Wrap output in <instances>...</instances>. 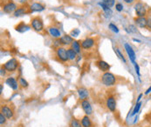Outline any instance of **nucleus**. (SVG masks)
<instances>
[{"label":"nucleus","instance_id":"obj_1","mask_svg":"<svg viewBox=\"0 0 151 127\" xmlns=\"http://www.w3.org/2000/svg\"><path fill=\"white\" fill-rule=\"evenodd\" d=\"M101 81V84L104 86H106V87H112V86L116 85L117 78L112 72L107 71V72H104L102 74Z\"/></svg>","mask_w":151,"mask_h":127},{"label":"nucleus","instance_id":"obj_2","mask_svg":"<svg viewBox=\"0 0 151 127\" xmlns=\"http://www.w3.org/2000/svg\"><path fill=\"white\" fill-rule=\"evenodd\" d=\"M18 4L13 2L12 0H7L4 1L2 4V10L4 13L7 14H11V13H14V11L18 9Z\"/></svg>","mask_w":151,"mask_h":127},{"label":"nucleus","instance_id":"obj_3","mask_svg":"<svg viewBox=\"0 0 151 127\" xmlns=\"http://www.w3.org/2000/svg\"><path fill=\"white\" fill-rule=\"evenodd\" d=\"M2 67L7 71V72H14V71H16L17 70H18V68H19V61L16 59H14V58H12V59H11L10 60H8L7 62H5V63H4L3 65H2Z\"/></svg>","mask_w":151,"mask_h":127},{"label":"nucleus","instance_id":"obj_4","mask_svg":"<svg viewBox=\"0 0 151 127\" xmlns=\"http://www.w3.org/2000/svg\"><path fill=\"white\" fill-rule=\"evenodd\" d=\"M31 27L37 32H42L45 29L43 20L40 17H33L31 19Z\"/></svg>","mask_w":151,"mask_h":127},{"label":"nucleus","instance_id":"obj_5","mask_svg":"<svg viewBox=\"0 0 151 127\" xmlns=\"http://www.w3.org/2000/svg\"><path fill=\"white\" fill-rule=\"evenodd\" d=\"M55 55H56L57 59H59V61H60L62 63H66L67 61H69L68 57H67L66 49L63 46H59V47L56 48Z\"/></svg>","mask_w":151,"mask_h":127},{"label":"nucleus","instance_id":"obj_6","mask_svg":"<svg viewBox=\"0 0 151 127\" xmlns=\"http://www.w3.org/2000/svg\"><path fill=\"white\" fill-rule=\"evenodd\" d=\"M1 113H3L7 118V119H12L15 115V111L11 105L4 104L1 106Z\"/></svg>","mask_w":151,"mask_h":127},{"label":"nucleus","instance_id":"obj_7","mask_svg":"<svg viewBox=\"0 0 151 127\" xmlns=\"http://www.w3.org/2000/svg\"><path fill=\"white\" fill-rule=\"evenodd\" d=\"M134 11L136 17H146L147 15V8L142 2H138L134 4Z\"/></svg>","mask_w":151,"mask_h":127},{"label":"nucleus","instance_id":"obj_8","mask_svg":"<svg viewBox=\"0 0 151 127\" xmlns=\"http://www.w3.org/2000/svg\"><path fill=\"white\" fill-rule=\"evenodd\" d=\"M105 104H106L107 108L111 112H115L117 102H116V98H114V96H108V98H106Z\"/></svg>","mask_w":151,"mask_h":127},{"label":"nucleus","instance_id":"obj_9","mask_svg":"<svg viewBox=\"0 0 151 127\" xmlns=\"http://www.w3.org/2000/svg\"><path fill=\"white\" fill-rule=\"evenodd\" d=\"M47 31H48V34L52 38V39H59L61 38V32H60V30L56 27V26H50L47 28Z\"/></svg>","mask_w":151,"mask_h":127},{"label":"nucleus","instance_id":"obj_10","mask_svg":"<svg viewBox=\"0 0 151 127\" xmlns=\"http://www.w3.org/2000/svg\"><path fill=\"white\" fill-rule=\"evenodd\" d=\"M28 13H31L29 6H27L26 4H23L21 6L18 7V9L14 11L13 15H14V17H21V16H24Z\"/></svg>","mask_w":151,"mask_h":127},{"label":"nucleus","instance_id":"obj_11","mask_svg":"<svg viewBox=\"0 0 151 127\" xmlns=\"http://www.w3.org/2000/svg\"><path fill=\"white\" fill-rule=\"evenodd\" d=\"M81 48L83 50L87 51V50L92 49L94 46V44H95V39L93 38H86L84 40H82L81 42Z\"/></svg>","mask_w":151,"mask_h":127},{"label":"nucleus","instance_id":"obj_12","mask_svg":"<svg viewBox=\"0 0 151 127\" xmlns=\"http://www.w3.org/2000/svg\"><path fill=\"white\" fill-rule=\"evenodd\" d=\"M81 106L83 110V111L85 112L86 115H92L93 114V107L91 106L90 102L87 100V99H85V100H81Z\"/></svg>","mask_w":151,"mask_h":127},{"label":"nucleus","instance_id":"obj_13","mask_svg":"<svg viewBox=\"0 0 151 127\" xmlns=\"http://www.w3.org/2000/svg\"><path fill=\"white\" fill-rule=\"evenodd\" d=\"M5 84L8 85L9 87H11V89H12L13 91H17L19 89V80L14 77L7 78L6 80H5Z\"/></svg>","mask_w":151,"mask_h":127},{"label":"nucleus","instance_id":"obj_14","mask_svg":"<svg viewBox=\"0 0 151 127\" xmlns=\"http://www.w3.org/2000/svg\"><path fill=\"white\" fill-rule=\"evenodd\" d=\"M124 47H125V50H126V52L129 56V60L133 63H135V52L133 50V48L131 47V45H129V44H124Z\"/></svg>","mask_w":151,"mask_h":127},{"label":"nucleus","instance_id":"obj_15","mask_svg":"<svg viewBox=\"0 0 151 127\" xmlns=\"http://www.w3.org/2000/svg\"><path fill=\"white\" fill-rule=\"evenodd\" d=\"M134 23L139 28H147V23H148V19L146 17H136L134 19Z\"/></svg>","mask_w":151,"mask_h":127},{"label":"nucleus","instance_id":"obj_16","mask_svg":"<svg viewBox=\"0 0 151 127\" xmlns=\"http://www.w3.org/2000/svg\"><path fill=\"white\" fill-rule=\"evenodd\" d=\"M29 8H30V12H31V13H32V12H40V11H44V10L45 9V6H44L42 4L37 3V2L32 4L29 6Z\"/></svg>","mask_w":151,"mask_h":127},{"label":"nucleus","instance_id":"obj_17","mask_svg":"<svg viewBox=\"0 0 151 127\" xmlns=\"http://www.w3.org/2000/svg\"><path fill=\"white\" fill-rule=\"evenodd\" d=\"M59 41H60V44H62V45H71L72 43L73 42V38L71 36V35H67L65 34L64 36H61L60 39H59Z\"/></svg>","mask_w":151,"mask_h":127},{"label":"nucleus","instance_id":"obj_18","mask_svg":"<svg viewBox=\"0 0 151 127\" xmlns=\"http://www.w3.org/2000/svg\"><path fill=\"white\" fill-rule=\"evenodd\" d=\"M96 65L97 67L99 68L100 71H103V72H107L110 70V64L108 63H107L106 61L104 60H99L96 62Z\"/></svg>","mask_w":151,"mask_h":127},{"label":"nucleus","instance_id":"obj_19","mask_svg":"<svg viewBox=\"0 0 151 127\" xmlns=\"http://www.w3.org/2000/svg\"><path fill=\"white\" fill-rule=\"evenodd\" d=\"M77 92H78V95H79V98L81 100H85L87 99L88 97H89V91L88 90L84 88V87H81L77 90Z\"/></svg>","mask_w":151,"mask_h":127},{"label":"nucleus","instance_id":"obj_20","mask_svg":"<svg viewBox=\"0 0 151 127\" xmlns=\"http://www.w3.org/2000/svg\"><path fill=\"white\" fill-rule=\"evenodd\" d=\"M15 30L20 33H24L30 30V26L27 25L26 24H24V22H20L18 25L15 26Z\"/></svg>","mask_w":151,"mask_h":127},{"label":"nucleus","instance_id":"obj_21","mask_svg":"<svg viewBox=\"0 0 151 127\" xmlns=\"http://www.w3.org/2000/svg\"><path fill=\"white\" fill-rule=\"evenodd\" d=\"M71 48L77 53V54H81V41H78V40H73V42L72 43V44L70 45Z\"/></svg>","mask_w":151,"mask_h":127},{"label":"nucleus","instance_id":"obj_22","mask_svg":"<svg viewBox=\"0 0 151 127\" xmlns=\"http://www.w3.org/2000/svg\"><path fill=\"white\" fill-rule=\"evenodd\" d=\"M81 122L82 127H93V122L88 115H85L84 117H82V118L81 119Z\"/></svg>","mask_w":151,"mask_h":127},{"label":"nucleus","instance_id":"obj_23","mask_svg":"<svg viewBox=\"0 0 151 127\" xmlns=\"http://www.w3.org/2000/svg\"><path fill=\"white\" fill-rule=\"evenodd\" d=\"M66 52H67V57H68L69 61H74L77 59V55L78 54L71 47L66 49Z\"/></svg>","mask_w":151,"mask_h":127},{"label":"nucleus","instance_id":"obj_24","mask_svg":"<svg viewBox=\"0 0 151 127\" xmlns=\"http://www.w3.org/2000/svg\"><path fill=\"white\" fill-rule=\"evenodd\" d=\"M69 127H82V125L81 120L75 118H72V119L69 122Z\"/></svg>","mask_w":151,"mask_h":127},{"label":"nucleus","instance_id":"obj_25","mask_svg":"<svg viewBox=\"0 0 151 127\" xmlns=\"http://www.w3.org/2000/svg\"><path fill=\"white\" fill-rule=\"evenodd\" d=\"M101 8H102V10L104 11V12L107 14V15H108V16H110V15H112V10H111V8H109L108 6H107L103 2H100L99 4H98Z\"/></svg>","mask_w":151,"mask_h":127},{"label":"nucleus","instance_id":"obj_26","mask_svg":"<svg viewBox=\"0 0 151 127\" xmlns=\"http://www.w3.org/2000/svg\"><path fill=\"white\" fill-rule=\"evenodd\" d=\"M114 52H115V54L118 56V58L123 62L124 63H127V59H126V58L124 57V55L122 54V52L121 51V50L119 49V48H114Z\"/></svg>","mask_w":151,"mask_h":127},{"label":"nucleus","instance_id":"obj_27","mask_svg":"<svg viewBox=\"0 0 151 127\" xmlns=\"http://www.w3.org/2000/svg\"><path fill=\"white\" fill-rule=\"evenodd\" d=\"M18 80H19V86L23 88V89H26L28 86H29V83L23 78V77H19V78H18Z\"/></svg>","mask_w":151,"mask_h":127},{"label":"nucleus","instance_id":"obj_28","mask_svg":"<svg viewBox=\"0 0 151 127\" xmlns=\"http://www.w3.org/2000/svg\"><path fill=\"white\" fill-rule=\"evenodd\" d=\"M142 102H138V103L135 104V106H134L133 111H132V114H131L132 116H134L135 114H137V113L139 112V111H140V109H141V107H142Z\"/></svg>","mask_w":151,"mask_h":127},{"label":"nucleus","instance_id":"obj_29","mask_svg":"<svg viewBox=\"0 0 151 127\" xmlns=\"http://www.w3.org/2000/svg\"><path fill=\"white\" fill-rule=\"evenodd\" d=\"M80 33H81V31H80L79 29L75 28V29H73V30H72V31H71L70 35H71L73 38H77V37L80 35Z\"/></svg>","mask_w":151,"mask_h":127},{"label":"nucleus","instance_id":"obj_30","mask_svg":"<svg viewBox=\"0 0 151 127\" xmlns=\"http://www.w3.org/2000/svg\"><path fill=\"white\" fill-rule=\"evenodd\" d=\"M108 28H109L112 31H114V32H115V33H118V32H119V29H118V27H117L115 24H114L113 23H110V24H109Z\"/></svg>","mask_w":151,"mask_h":127},{"label":"nucleus","instance_id":"obj_31","mask_svg":"<svg viewBox=\"0 0 151 127\" xmlns=\"http://www.w3.org/2000/svg\"><path fill=\"white\" fill-rule=\"evenodd\" d=\"M6 122H7V118L3 113H0V125L4 126L6 124Z\"/></svg>","mask_w":151,"mask_h":127},{"label":"nucleus","instance_id":"obj_32","mask_svg":"<svg viewBox=\"0 0 151 127\" xmlns=\"http://www.w3.org/2000/svg\"><path fill=\"white\" fill-rule=\"evenodd\" d=\"M103 3L108 6L109 8H112L114 5V3H115V1L114 0H103Z\"/></svg>","mask_w":151,"mask_h":127},{"label":"nucleus","instance_id":"obj_33","mask_svg":"<svg viewBox=\"0 0 151 127\" xmlns=\"http://www.w3.org/2000/svg\"><path fill=\"white\" fill-rule=\"evenodd\" d=\"M115 10H116L117 11H119V12L122 11V10H123V5H122V4L117 3V4H115Z\"/></svg>","mask_w":151,"mask_h":127},{"label":"nucleus","instance_id":"obj_34","mask_svg":"<svg viewBox=\"0 0 151 127\" xmlns=\"http://www.w3.org/2000/svg\"><path fill=\"white\" fill-rule=\"evenodd\" d=\"M134 69H135V72H136V74L140 77V69H139V65L137 64V63H134Z\"/></svg>","mask_w":151,"mask_h":127},{"label":"nucleus","instance_id":"obj_35","mask_svg":"<svg viewBox=\"0 0 151 127\" xmlns=\"http://www.w3.org/2000/svg\"><path fill=\"white\" fill-rule=\"evenodd\" d=\"M129 28V31H131V32H136V27L134 25L130 24Z\"/></svg>","mask_w":151,"mask_h":127},{"label":"nucleus","instance_id":"obj_36","mask_svg":"<svg viewBox=\"0 0 151 127\" xmlns=\"http://www.w3.org/2000/svg\"><path fill=\"white\" fill-rule=\"evenodd\" d=\"M147 28L151 30V18L148 19V23H147Z\"/></svg>","mask_w":151,"mask_h":127},{"label":"nucleus","instance_id":"obj_37","mask_svg":"<svg viewBox=\"0 0 151 127\" xmlns=\"http://www.w3.org/2000/svg\"><path fill=\"white\" fill-rule=\"evenodd\" d=\"M126 4H132L133 3H134V1L135 0H123Z\"/></svg>","mask_w":151,"mask_h":127},{"label":"nucleus","instance_id":"obj_38","mask_svg":"<svg viewBox=\"0 0 151 127\" xmlns=\"http://www.w3.org/2000/svg\"><path fill=\"white\" fill-rule=\"evenodd\" d=\"M5 72H7V71H6L3 67H1V76H2V77L5 75Z\"/></svg>","mask_w":151,"mask_h":127},{"label":"nucleus","instance_id":"obj_39","mask_svg":"<svg viewBox=\"0 0 151 127\" xmlns=\"http://www.w3.org/2000/svg\"><path fill=\"white\" fill-rule=\"evenodd\" d=\"M142 96H143V94H142V93H141V94L138 96V98H137V100H136V103H138V102H141V99H142Z\"/></svg>","mask_w":151,"mask_h":127},{"label":"nucleus","instance_id":"obj_40","mask_svg":"<svg viewBox=\"0 0 151 127\" xmlns=\"http://www.w3.org/2000/svg\"><path fill=\"white\" fill-rule=\"evenodd\" d=\"M150 92H151V86L149 88V89H148V90H147V91H145V95H148V94H150Z\"/></svg>","mask_w":151,"mask_h":127},{"label":"nucleus","instance_id":"obj_41","mask_svg":"<svg viewBox=\"0 0 151 127\" xmlns=\"http://www.w3.org/2000/svg\"><path fill=\"white\" fill-rule=\"evenodd\" d=\"M3 92V85H0V93H2Z\"/></svg>","mask_w":151,"mask_h":127},{"label":"nucleus","instance_id":"obj_42","mask_svg":"<svg viewBox=\"0 0 151 127\" xmlns=\"http://www.w3.org/2000/svg\"><path fill=\"white\" fill-rule=\"evenodd\" d=\"M133 41H134V42L141 43V41H140V40H138V39H133Z\"/></svg>","mask_w":151,"mask_h":127}]
</instances>
